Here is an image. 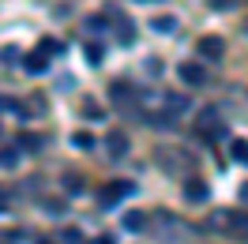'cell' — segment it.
Instances as JSON below:
<instances>
[{"mask_svg":"<svg viewBox=\"0 0 248 244\" xmlns=\"http://www.w3.org/2000/svg\"><path fill=\"white\" fill-rule=\"evenodd\" d=\"M42 244H57V241H49V237H42Z\"/></svg>","mask_w":248,"mask_h":244,"instance_id":"cell-23","label":"cell"},{"mask_svg":"<svg viewBox=\"0 0 248 244\" xmlns=\"http://www.w3.org/2000/svg\"><path fill=\"white\" fill-rule=\"evenodd\" d=\"M200 132H203L207 139H222V136H226V124L218 121L215 109H203V117H200Z\"/></svg>","mask_w":248,"mask_h":244,"instance_id":"cell-1","label":"cell"},{"mask_svg":"<svg viewBox=\"0 0 248 244\" xmlns=\"http://www.w3.org/2000/svg\"><path fill=\"white\" fill-rule=\"evenodd\" d=\"M177 76H181V83H188V87L207 83V72H203V64H196V61H185L181 68H177Z\"/></svg>","mask_w":248,"mask_h":244,"instance_id":"cell-2","label":"cell"},{"mask_svg":"<svg viewBox=\"0 0 248 244\" xmlns=\"http://www.w3.org/2000/svg\"><path fill=\"white\" fill-rule=\"evenodd\" d=\"M230 226H233V229H237V233H241V237L248 241V211H245V214H233V218H230Z\"/></svg>","mask_w":248,"mask_h":244,"instance_id":"cell-12","label":"cell"},{"mask_svg":"<svg viewBox=\"0 0 248 244\" xmlns=\"http://www.w3.org/2000/svg\"><path fill=\"white\" fill-rule=\"evenodd\" d=\"M106 147H109V158H124V154H128V139H124V132H109Z\"/></svg>","mask_w":248,"mask_h":244,"instance_id":"cell-4","label":"cell"},{"mask_svg":"<svg viewBox=\"0 0 248 244\" xmlns=\"http://www.w3.org/2000/svg\"><path fill=\"white\" fill-rule=\"evenodd\" d=\"M72 143H76V147H94V136H87V132H79V136L72 139Z\"/></svg>","mask_w":248,"mask_h":244,"instance_id":"cell-18","label":"cell"},{"mask_svg":"<svg viewBox=\"0 0 248 244\" xmlns=\"http://www.w3.org/2000/svg\"><path fill=\"white\" fill-rule=\"evenodd\" d=\"M19 147H27V151H38V147H42V136H31V132H27V136H19Z\"/></svg>","mask_w":248,"mask_h":244,"instance_id":"cell-13","label":"cell"},{"mask_svg":"<svg viewBox=\"0 0 248 244\" xmlns=\"http://www.w3.org/2000/svg\"><path fill=\"white\" fill-rule=\"evenodd\" d=\"M61 241H64V244H83V233H79V229H64Z\"/></svg>","mask_w":248,"mask_h":244,"instance_id":"cell-16","label":"cell"},{"mask_svg":"<svg viewBox=\"0 0 248 244\" xmlns=\"http://www.w3.org/2000/svg\"><path fill=\"white\" fill-rule=\"evenodd\" d=\"M23 68H27L31 76H42V72H46V68H49V61H46V57H42V53H31V57H27V64H23Z\"/></svg>","mask_w":248,"mask_h":244,"instance_id":"cell-9","label":"cell"},{"mask_svg":"<svg viewBox=\"0 0 248 244\" xmlns=\"http://www.w3.org/2000/svg\"><path fill=\"white\" fill-rule=\"evenodd\" d=\"M241 196H245V199H248V184H245V188H241Z\"/></svg>","mask_w":248,"mask_h":244,"instance_id":"cell-22","label":"cell"},{"mask_svg":"<svg viewBox=\"0 0 248 244\" xmlns=\"http://www.w3.org/2000/svg\"><path fill=\"white\" fill-rule=\"evenodd\" d=\"M222 42H218V38H200V53L203 57H207V61H218V57H222Z\"/></svg>","mask_w":248,"mask_h":244,"instance_id":"cell-6","label":"cell"},{"mask_svg":"<svg viewBox=\"0 0 248 244\" xmlns=\"http://www.w3.org/2000/svg\"><path fill=\"white\" fill-rule=\"evenodd\" d=\"M42 49H46V53H61V42H53V38H46V42H42Z\"/></svg>","mask_w":248,"mask_h":244,"instance_id":"cell-19","label":"cell"},{"mask_svg":"<svg viewBox=\"0 0 248 244\" xmlns=\"http://www.w3.org/2000/svg\"><path fill=\"white\" fill-rule=\"evenodd\" d=\"M166 106H170V113H185V109H188V98H185V94H170V98H166Z\"/></svg>","mask_w":248,"mask_h":244,"instance_id":"cell-11","label":"cell"},{"mask_svg":"<svg viewBox=\"0 0 248 244\" xmlns=\"http://www.w3.org/2000/svg\"><path fill=\"white\" fill-rule=\"evenodd\" d=\"M16 162H19V154H16V151H4V154H0V169H12Z\"/></svg>","mask_w":248,"mask_h":244,"instance_id":"cell-15","label":"cell"},{"mask_svg":"<svg viewBox=\"0 0 248 244\" xmlns=\"http://www.w3.org/2000/svg\"><path fill=\"white\" fill-rule=\"evenodd\" d=\"M185 199H192V203H203V199H207V184H203L200 177H188V181H185Z\"/></svg>","mask_w":248,"mask_h":244,"instance_id":"cell-5","label":"cell"},{"mask_svg":"<svg viewBox=\"0 0 248 244\" xmlns=\"http://www.w3.org/2000/svg\"><path fill=\"white\" fill-rule=\"evenodd\" d=\"M143 226H147V214L143 211H128L124 214V229H128V233H140Z\"/></svg>","mask_w":248,"mask_h":244,"instance_id":"cell-7","label":"cell"},{"mask_svg":"<svg viewBox=\"0 0 248 244\" xmlns=\"http://www.w3.org/2000/svg\"><path fill=\"white\" fill-rule=\"evenodd\" d=\"M151 30H158V34H173V30H177V19H173V15H158V19H151Z\"/></svg>","mask_w":248,"mask_h":244,"instance_id":"cell-10","label":"cell"},{"mask_svg":"<svg viewBox=\"0 0 248 244\" xmlns=\"http://www.w3.org/2000/svg\"><path fill=\"white\" fill-rule=\"evenodd\" d=\"M102 57H106L102 46H87V61H91V64H102Z\"/></svg>","mask_w":248,"mask_h":244,"instance_id":"cell-17","label":"cell"},{"mask_svg":"<svg viewBox=\"0 0 248 244\" xmlns=\"http://www.w3.org/2000/svg\"><path fill=\"white\" fill-rule=\"evenodd\" d=\"M4 207H8V192L0 188V211H4Z\"/></svg>","mask_w":248,"mask_h":244,"instance_id":"cell-21","label":"cell"},{"mask_svg":"<svg viewBox=\"0 0 248 244\" xmlns=\"http://www.w3.org/2000/svg\"><path fill=\"white\" fill-rule=\"evenodd\" d=\"M211 8H218V12H226V8H233V0H211Z\"/></svg>","mask_w":248,"mask_h":244,"instance_id":"cell-20","label":"cell"},{"mask_svg":"<svg viewBox=\"0 0 248 244\" xmlns=\"http://www.w3.org/2000/svg\"><path fill=\"white\" fill-rule=\"evenodd\" d=\"M233 162H245L248 166V143H233Z\"/></svg>","mask_w":248,"mask_h":244,"instance_id":"cell-14","label":"cell"},{"mask_svg":"<svg viewBox=\"0 0 248 244\" xmlns=\"http://www.w3.org/2000/svg\"><path fill=\"white\" fill-rule=\"evenodd\" d=\"M132 192H136V184H132V181H113V184L102 188V203H117V199L132 196Z\"/></svg>","mask_w":248,"mask_h":244,"instance_id":"cell-3","label":"cell"},{"mask_svg":"<svg viewBox=\"0 0 248 244\" xmlns=\"http://www.w3.org/2000/svg\"><path fill=\"white\" fill-rule=\"evenodd\" d=\"M132 98H136V94H132L128 83H113V102H117V106H132Z\"/></svg>","mask_w":248,"mask_h":244,"instance_id":"cell-8","label":"cell"}]
</instances>
